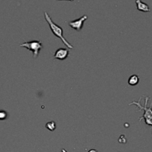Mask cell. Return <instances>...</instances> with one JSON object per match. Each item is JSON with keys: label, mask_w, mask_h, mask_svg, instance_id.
<instances>
[{"label": "cell", "mask_w": 152, "mask_h": 152, "mask_svg": "<svg viewBox=\"0 0 152 152\" xmlns=\"http://www.w3.org/2000/svg\"><path fill=\"white\" fill-rule=\"evenodd\" d=\"M44 16H45V19L46 22L48 23L49 27H50V31H51V32L53 33V35H55L56 37L62 40V42H63V44L65 45L66 47H68V48L70 49L74 48L72 45H71L69 42L67 41L66 39L64 37L63 29H62L60 26H59V25H57L56 24H55L54 22H53L52 19L50 18V16H49V14L47 13V12H44Z\"/></svg>", "instance_id": "cell-1"}, {"label": "cell", "mask_w": 152, "mask_h": 152, "mask_svg": "<svg viewBox=\"0 0 152 152\" xmlns=\"http://www.w3.org/2000/svg\"><path fill=\"white\" fill-rule=\"evenodd\" d=\"M136 4H137V8L138 10H140L142 12H149L151 11L149 6L145 2L142 1L141 0H136Z\"/></svg>", "instance_id": "cell-6"}, {"label": "cell", "mask_w": 152, "mask_h": 152, "mask_svg": "<svg viewBox=\"0 0 152 152\" xmlns=\"http://www.w3.org/2000/svg\"><path fill=\"white\" fill-rule=\"evenodd\" d=\"M68 54H69V50L68 49L59 48L55 52L53 58L59 60H65L68 56Z\"/></svg>", "instance_id": "cell-5"}, {"label": "cell", "mask_w": 152, "mask_h": 152, "mask_svg": "<svg viewBox=\"0 0 152 152\" xmlns=\"http://www.w3.org/2000/svg\"><path fill=\"white\" fill-rule=\"evenodd\" d=\"M88 152H98V151H96V149H91L90 151H88Z\"/></svg>", "instance_id": "cell-10"}, {"label": "cell", "mask_w": 152, "mask_h": 152, "mask_svg": "<svg viewBox=\"0 0 152 152\" xmlns=\"http://www.w3.org/2000/svg\"><path fill=\"white\" fill-rule=\"evenodd\" d=\"M58 1H61V0H58ZM65 1H74V0H65Z\"/></svg>", "instance_id": "cell-11"}, {"label": "cell", "mask_w": 152, "mask_h": 152, "mask_svg": "<svg viewBox=\"0 0 152 152\" xmlns=\"http://www.w3.org/2000/svg\"><path fill=\"white\" fill-rule=\"evenodd\" d=\"M19 46L22 48H25L28 49V50L31 51L33 53V57L34 59L38 57L39 52L40 50H42L43 48L42 42L39 40H33V41L30 42H25L22 43L19 45Z\"/></svg>", "instance_id": "cell-3"}, {"label": "cell", "mask_w": 152, "mask_h": 152, "mask_svg": "<svg viewBox=\"0 0 152 152\" xmlns=\"http://www.w3.org/2000/svg\"><path fill=\"white\" fill-rule=\"evenodd\" d=\"M45 128L47 129H48L49 131H50V132H53V131H54L56 128V123H55L54 121L48 122V123H46Z\"/></svg>", "instance_id": "cell-8"}, {"label": "cell", "mask_w": 152, "mask_h": 152, "mask_svg": "<svg viewBox=\"0 0 152 152\" xmlns=\"http://www.w3.org/2000/svg\"><path fill=\"white\" fill-rule=\"evenodd\" d=\"M8 114L7 111H0V120H4L7 118Z\"/></svg>", "instance_id": "cell-9"}, {"label": "cell", "mask_w": 152, "mask_h": 152, "mask_svg": "<svg viewBox=\"0 0 152 152\" xmlns=\"http://www.w3.org/2000/svg\"><path fill=\"white\" fill-rule=\"evenodd\" d=\"M88 19L87 15H83V16L78 19H75V20L71 21L68 22V25L71 27L73 29L76 30L77 31H80L83 28V24H84L85 21Z\"/></svg>", "instance_id": "cell-4"}, {"label": "cell", "mask_w": 152, "mask_h": 152, "mask_svg": "<svg viewBox=\"0 0 152 152\" xmlns=\"http://www.w3.org/2000/svg\"><path fill=\"white\" fill-rule=\"evenodd\" d=\"M145 105H142L140 103L141 98L140 99V100L138 102H134L133 101L132 102H131L129 104V105H136L137 108H139V111H141V110H143L144 114L139 119V121H141L142 120H145V123H146L148 126H152V102L149 106H148V99H150L149 96H145Z\"/></svg>", "instance_id": "cell-2"}, {"label": "cell", "mask_w": 152, "mask_h": 152, "mask_svg": "<svg viewBox=\"0 0 152 152\" xmlns=\"http://www.w3.org/2000/svg\"><path fill=\"white\" fill-rule=\"evenodd\" d=\"M139 82H140L139 77H138L137 75H136V74H134V75H132L130 77H129L128 83H129V85H130V86H135L139 83Z\"/></svg>", "instance_id": "cell-7"}]
</instances>
